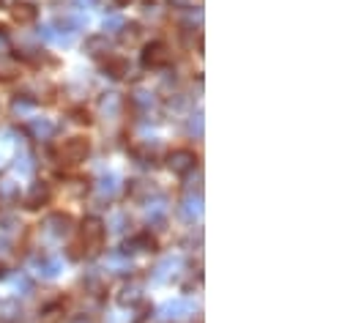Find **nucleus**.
<instances>
[{
    "label": "nucleus",
    "mask_w": 353,
    "mask_h": 323,
    "mask_svg": "<svg viewBox=\"0 0 353 323\" xmlns=\"http://www.w3.org/2000/svg\"><path fill=\"white\" fill-rule=\"evenodd\" d=\"M90 154V143L85 137H66L61 140L55 148H52V159L63 167H77L88 159Z\"/></svg>",
    "instance_id": "3"
},
{
    "label": "nucleus",
    "mask_w": 353,
    "mask_h": 323,
    "mask_svg": "<svg viewBox=\"0 0 353 323\" xmlns=\"http://www.w3.org/2000/svg\"><path fill=\"white\" fill-rule=\"evenodd\" d=\"M121 252H123L126 257H132V255H145V252H157V239H154L148 231L134 233V236H129V239L123 242Z\"/></svg>",
    "instance_id": "12"
},
{
    "label": "nucleus",
    "mask_w": 353,
    "mask_h": 323,
    "mask_svg": "<svg viewBox=\"0 0 353 323\" xmlns=\"http://www.w3.org/2000/svg\"><path fill=\"white\" fill-rule=\"evenodd\" d=\"M101 66H104V72H107L112 80H121V77L129 72L126 58H121V55H115V52H112L110 58H104V63H101Z\"/></svg>",
    "instance_id": "22"
},
{
    "label": "nucleus",
    "mask_w": 353,
    "mask_h": 323,
    "mask_svg": "<svg viewBox=\"0 0 353 323\" xmlns=\"http://www.w3.org/2000/svg\"><path fill=\"white\" fill-rule=\"evenodd\" d=\"M11 14H14V22L28 25V22H33V19L39 17V8H36L33 3H17V6L11 8Z\"/></svg>",
    "instance_id": "23"
},
{
    "label": "nucleus",
    "mask_w": 353,
    "mask_h": 323,
    "mask_svg": "<svg viewBox=\"0 0 353 323\" xmlns=\"http://www.w3.org/2000/svg\"><path fill=\"white\" fill-rule=\"evenodd\" d=\"M145 219H148V225H165V219H168V200L162 195L145 203Z\"/></svg>",
    "instance_id": "18"
},
{
    "label": "nucleus",
    "mask_w": 353,
    "mask_h": 323,
    "mask_svg": "<svg viewBox=\"0 0 353 323\" xmlns=\"http://www.w3.org/2000/svg\"><path fill=\"white\" fill-rule=\"evenodd\" d=\"M0 200H3V203L19 200V184L11 181V178H0Z\"/></svg>",
    "instance_id": "24"
},
{
    "label": "nucleus",
    "mask_w": 353,
    "mask_h": 323,
    "mask_svg": "<svg viewBox=\"0 0 353 323\" xmlns=\"http://www.w3.org/2000/svg\"><path fill=\"white\" fill-rule=\"evenodd\" d=\"M121 110H123V99H121L118 93H104V96L99 99V112H101L104 118L115 121V118L121 115Z\"/></svg>",
    "instance_id": "20"
},
{
    "label": "nucleus",
    "mask_w": 353,
    "mask_h": 323,
    "mask_svg": "<svg viewBox=\"0 0 353 323\" xmlns=\"http://www.w3.org/2000/svg\"><path fill=\"white\" fill-rule=\"evenodd\" d=\"M197 154L194 151H189V148H178L173 154H168V167H170V173H176V175H189V173H194L197 170Z\"/></svg>",
    "instance_id": "11"
},
{
    "label": "nucleus",
    "mask_w": 353,
    "mask_h": 323,
    "mask_svg": "<svg viewBox=\"0 0 353 323\" xmlns=\"http://www.w3.org/2000/svg\"><path fill=\"white\" fill-rule=\"evenodd\" d=\"M123 25H126V19H123L121 14H110V17L104 19V36H115V33H121Z\"/></svg>",
    "instance_id": "29"
},
{
    "label": "nucleus",
    "mask_w": 353,
    "mask_h": 323,
    "mask_svg": "<svg viewBox=\"0 0 353 323\" xmlns=\"http://www.w3.org/2000/svg\"><path fill=\"white\" fill-rule=\"evenodd\" d=\"M126 225H129V214H126V211H118V214L110 219V225H104V228H112L115 233H123Z\"/></svg>",
    "instance_id": "32"
},
{
    "label": "nucleus",
    "mask_w": 353,
    "mask_h": 323,
    "mask_svg": "<svg viewBox=\"0 0 353 323\" xmlns=\"http://www.w3.org/2000/svg\"><path fill=\"white\" fill-rule=\"evenodd\" d=\"M8 50H11V41H8V36H6V30L0 28V55H8Z\"/></svg>",
    "instance_id": "34"
},
{
    "label": "nucleus",
    "mask_w": 353,
    "mask_h": 323,
    "mask_svg": "<svg viewBox=\"0 0 353 323\" xmlns=\"http://www.w3.org/2000/svg\"><path fill=\"white\" fill-rule=\"evenodd\" d=\"M118 189H121V184H118V178H115L112 173L101 175V178L93 184V197H96L99 208H107V203H112V200H115Z\"/></svg>",
    "instance_id": "9"
},
{
    "label": "nucleus",
    "mask_w": 353,
    "mask_h": 323,
    "mask_svg": "<svg viewBox=\"0 0 353 323\" xmlns=\"http://www.w3.org/2000/svg\"><path fill=\"white\" fill-rule=\"evenodd\" d=\"M173 63V50L168 47V41L157 39V41H148L143 47V66L151 69V72H165L168 66Z\"/></svg>",
    "instance_id": "4"
},
{
    "label": "nucleus",
    "mask_w": 353,
    "mask_h": 323,
    "mask_svg": "<svg viewBox=\"0 0 353 323\" xmlns=\"http://www.w3.org/2000/svg\"><path fill=\"white\" fill-rule=\"evenodd\" d=\"M30 268H33V274L41 277V280H55V277L61 274L63 263H61V257L52 255V252H36V255L30 257Z\"/></svg>",
    "instance_id": "7"
},
{
    "label": "nucleus",
    "mask_w": 353,
    "mask_h": 323,
    "mask_svg": "<svg viewBox=\"0 0 353 323\" xmlns=\"http://www.w3.org/2000/svg\"><path fill=\"white\" fill-rule=\"evenodd\" d=\"M143 299H145V285H143L140 277H129L115 293V302H118L121 310H134V307L143 304Z\"/></svg>",
    "instance_id": "5"
},
{
    "label": "nucleus",
    "mask_w": 353,
    "mask_h": 323,
    "mask_svg": "<svg viewBox=\"0 0 353 323\" xmlns=\"http://www.w3.org/2000/svg\"><path fill=\"white\" fill-rule=\"evenodd\" d=\"M14 257H17V252H14L11 239L0 236V277H8V271L14 266Z\"/></svg>",
    "instance_id": "21"
},
{
    "label": "nucleus",
    "mask_w": 353,
    "mask_h": 323,
    "mask_svg": "<svg viewBox=\"0 0 353 323\" xmlns=\"http://www.w3.org/2000/svg\"><path fill=\"white\" fill-rule=\"evenodd\" d=\"M181 268H183V260L178 257V255H165L157 266H154V282H170V280H176L178 274H181Z\"/></svg>",
    "instance_id": "13"
},
{
    "label": "nucleus",
    "mask_w": 353,
    "mask_h": 323,
    "mask_svg": "<svg viewBox=\"0 0 353 323\" xmlns=\"http://www.w3.org/2000/svg\"><path fill=\"white\" fill-rule=\"evenodd\" d=\"M17 72V66H14V61L8 58V55H0V77H11Z\"/></svg>",
    "instance_id": "33"
},
{
    "label": "nucleus",
    "mask_w": 353,
    "mask_h": 323,
    "mask_svg": "<svg viewBox=\"0 0 353 323\" xmlns=\"http://www.w3.org/2000/svg\"><path fill=\"white\" fill-rule=\"evenodd\" d=\"M14 170H17L19 175H30V173L36 170V162H33V157H30V154H19V157H17V162H14Z\"/></svg>",
    "instance_id": "31"
},
{
    "label": "nucleus",
    "mask_w": 353,
    "mask_h": 323,
    "mask_svg": "<svg viewBox=\"0 0 353 323\" xmlns=\"http://www.w3.org/2000/svg\"><path fill=\"white\" fill-rule=\"evenodd\" d=\"M19 315H22V310L17 307V302H6V304H0V321L3 323H17L19 321Z\"/></svg>",
    "instance_id": "28"
},
{
    "label": "nucleus",
    "mask_w": 353,
    "mask_h": 323,
    "mask_svg": "<svg viewBox=\"0 0 353 323\" xmlns=\"http://www.w3.org/2000/svg\"><path fill=\"white\" fill-rule=\"evenodd\" d=\"M192 310H194V302L192 299H173L165 307H159V313L154 318L162 323H176L181 318H186V315H192Z\"/></svg>",
    "instance_id": "8"
},
{
    "label": "nucleus",
    "mask_w": 353,
    "mask_h": 323,
    "mask_svg": "<svg viewBox=\"0 0 353 323\" xmlns=\"http://www.w3.org/2000/svg\"><path fill=\"white\" fill-rule=\"evenodd\" d=\"M162 192L154 186V184H148V181H132L129 184V197L132 200H137V203H148V200H154V197H159Z\"/></svg>",
    "instance_id": "17"
},
{
    "label": "nucleus",
    "mask_w": 353,
    "mask_h": 323,
    "mask_svg": "<svg viewBox=\"0 0 353 323\" xmlns=\"http://www.w3.org/2000/svg\"><path fill=\"white\" fill-rule=\"evenodd\" d=\"M69 323H90V318H88V315H83V313H80V315H74V318H72Z\"/></svg>",
    "instance_id": "35"
},
{
    "label": "nucleus",
    "mask_w": 353,
    "mask_h": 323,
    "mask_svg": "<svg viewBox=\"0 0 353 323\" xmlns=\"http://www.w3.org/2000/svg\"><path fill=\"white\" fill-rule=\"evenodd\" d=\"M178 211H181L183 222H189V225L200 222V217H203V192H186Z\"/></svg>",
    "instance_id": "14"
},
{
    "label": "nucleus",
    "mask_w": 353,
    "mask_h": 323,
    "mask_svg": "<svg viewBox=\"0 0 353 323\" xmlns=\"http://www.w3.org/2000/svg\"><path fill=\"white\" fill-rule=\"evenodd\" d=\"M107 263H110V268H112V271H121V274H129V271H132V260H129L121 249H118V252H112Z\"/></svg>",
    "instance_id": "25"
},
{
    "label": "nucleus",
    "mask_w": 353,
    "mask_h": 323,
    "mask_svg": "<svg viewBox=\"0 0 353 323\" xmlns=\"http://www.w3.org/2000/svg\"><path fill=\"white\" fill-rule=\"evenodd\" d=\"M186 132H189V137H194V140H203V110H197V112H192V115H189Z\"/></svg>",
    "instance_id": "26"
},
{
    "label": "nucleus",
    "mask_w": 353,
    "mask_h": 323,
    "mask_svg": "<svg viewBox=\"0 0 353 323\" xmlns=\"http://www.w3.org/2000/svg\"><path fill=\"white\" fill-rule=\"evenodd\" d=\"M41 233L50 236V239H55V242H63V239H69V236L74 233V219H72L69 214L55 211V214H50V217L41 222Z\"/></svg>",
    "instance_id": "6"
},
{
    "label": "nucleus",
    "mask_w": 353,
    "mask_h": 323,
    "mask_svg": "<svg viewBox=\"0 0 353 323\" xmlns=\"http://www.w3.org/2000/svg\"><path fill=\"white\" fill-rule=\"evenodd\" d=\"M11 288H14L19 296H30V293H33V282H30L28 274H14V277H11Z\"/></svg>",
    "instance_id": "27"
},
{
    "label": "nucleus",
    "mask_w": 353,
    "mask_h": 323,
    "mask_svg": "<svg viewBox=\"0 0 353 323\" xmlns=\"http://www.w3.org/2000/svg\"><path fill=\"white\" fill-rule=\"evenodd\" d=\"M50 200H52V189H50L47 181H33L30 189L25 192V197H22V203H25L28 211H39V208L47 206Z\"/></svg>",
    "instance_id": "10"
},
{
    "label": "nucleus",
    "mask_w": 353,
    "mask_h": 323,
    "mask_svg": "<svg viewBox=\"0 0 353 323\" xmlns=\"http://www.w3.org/2000/svg\"><path fill=\"white\" fill-rule=\"evenodd\" d=\"M85 50H88L90 58H110L112 55V41H110V36L99 33V36H90L85 41Z\"/></svg>",
    "instance_id": "19"
},
{
    "label": "nucleus",
    "mask_w": 353,
    "mask_h": 323,
    "mask_svg": "<svg viewBox=\"0 0 353 323\" xmlns=\"http://www.w3.org/2000/svg\"><path fill=\"white\" fill-rule=\"evenodd\" d=\"M132 107H134V112H140L143 118H148V115L159 107V99H157V93H151V90H134V93H132Z\"/></svg>",
    "instance_id": "16"
},
{
    "label": "nucleus",
    "mask_w": 353,
    "mask_h": 323,
    "mask_svg": "<svg viewBox=\"0 0 353 323\" xmlns=\"http://www.w3.org/2000/svg\"><path fill=\"white\" fill-rule=\"evenodd\" d=\"M83 25H88V17L80 8H69V11L58 14L50 25H44L41 36L47 41H55V44H72L77 39V33L83 30Z\"/></svg>",
    "instance_id": "1"
},
{
    "label": "nucleus",
    "mask_w": 353,
    "mask_h": 323,
    "mask_svg": "<svg viewBox=\"0 0 353 323\" xmlns=\"http://www.w3.org/2000/svg\"><path fill=\"white\" fill-rule=\"evenodd\" d=\"M0 228H3L6 233H14V231L22 228V222H19V217H17L14 211H0Z\"/></svg>",
    "instance_id": "30"
},
{
    "label": "nucleus",
    "mask_w": 353,
    "mask_h": 323,
    "mask_svg": "<svg viewBox=\"0 0 353 323\" xmlns=\"http://www.w3.org/2000/svg\"><path fill=\"white\" fill-rule=\"evenodd\" d=\"M28 135H30L33 140H39V143H50V140L58 135V126H55V121H50V118H30V121H28Z\"/></svg>",
    "instance_id": "15"
},
{
    "label": "nucleus",
    "mask_w": 353,
    "mask_h": 323,
    "mask_svg": "<svg viewBox=\"0 0 353 323\" xmlns=\"http://www.w3.org/2000/svg\"><path fill=\"white\" fill-rule=\"evenodd\" d=\"M107 242V228L99 217H85L83 225H80V239H77V249H80V257L93 260L101 255Z\"/></svg>",
    "instance_id": "2"
}]
</instances>
